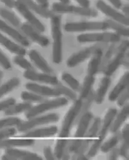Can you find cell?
I'll use <instances>...</instances> for the list:
<instances>
[{"label":"cell","mask_w":129,"mask_h":160,"mask_svg":"<svg viewBox=\"0 0 129 160\" xmlns=\"http://www.w3.org/2000/svg\"><path fill=\"white\" fill-rule=\"evenodd\" d=\"M82 107V100L76 99L64 118L54 151V156L57 159H61L63 156L71 129Z\"/></svg>","instance_id":"cell-1"},{"label":"cell","mask_w":129,"mask_h":160,"mask_svg":"<svg viewBox=\"0 0 129 160\" xmlns=\"http://www.w3.org/2000/svg\"><path fill=\"white\" fill-rule=\"evenodd\" d=\"M51 26L53 39L52 59L54 63L59 64L63 57V33L61 16L55 15L52 16L51 17Z\"/></svg>","instance_id":"cell-2"},{"label":"cell","mask_w":129,"mask_h":160,"mask_svg":"<svg viewBox=\"0 0 129 160\" xmlns=\"http://www.w3.org/2000/svg\"><path fill=\"white\" fill-rule=\"evenodd\" d=\"M117 113V110L115 108H110L107 111L104 117L102 126V127L100 126V130L99 129L97 136L96 137L97 138L91 146L89 150L88 151L87 154L88 158H93L97 155L103 141L104 140L107 135V132L110 129L111 125Z\"/></svg>","instance_id":"cell-3"},{"label":"cell","mask_w":129,"mask_h":160,"mask_svg":"<svg viewBox=\"0 0 129 160\" xmlns=\"http://www.w3.org/2000/svg\"><path fill=\"white\" fill-rule=\"evenodd\" d=\"M93 115L90 112H87L83 115L79 122L77 129L74 137L73 142L69 146V150L72 153H77L81 148L83 139L87 132L90 122L93 119Z\"/></svg>","instance_id":"cell-4"},{"label":"cell","mask_w":129,"mask_h":160,"mask_svg":"<svg viewBox=\"0 0 129 160\" xmlns=\"http://www.w3.org/2000/svg\"><path fill=\"white\" fill-rule=\"evenodd\" d=\"M52 8L54 12L58 13L73 14L88 17H95L98 15L97 11L93 8H85L81 6H77L69 5V3H54Z\"/></svg>","instance_id":"cell-5"},{"label":"cell","mask_w":129,"mask_h":160,"mask_svg":"<svg viewBox=\"0 0 129 160\" xmlns=\"http://www.w3.org/2000/svg\"><path fill=\"white\" fill-rule=\"evenodd\" d=\"M68 100L64 97L57 98L46 102H42L41 103L36 106L31 107L26 112V117L27 119H31L49 110L56 109L65 106L68 104Z\"/></svg>","instance_id":"cell-6"},{"label":"cell","mask_w":129,"mask_h":160,"mask_svg":"<svg viewBox=\"0 0 129 160\" xmlns=\"http://www.w3.org/2000/svg\"><path fill=\"white\" fill-rule=\"evenodd\" d=\"M109 29L106 21H83L70 22L64 26V30L68 32L105 31Z\"/></svg>","instance_id":"cell-7"},{"label":"cell","mask_w":129,"mask_h":160,"mask_svg":"<svg viewBox=\"0 0 129 160\" xmlns=\"http://www.w3.org/2000/svg\"><path fill=\"white\" fill-rule=\"evenodd\" d=\"M121 39V37L113 32H95L80 34L77 37V41L80 43H117Z\"/></svg>","instance_id":"cell-8"},{"label":"cell","mask_w":129,"mask_h":160,"mask_svg":"<svg viewBox=\"0 0 129 160\" xmlns=\"http://www.w3.org/2000/svg\"><path fill=\"white\" fill-rule=\"evenodd\" d=\"M59 116L57 114H47L39 117H35L29 119V120L21 122L18 126L17 129L20 132H26L37 126L43 125L45 124L56 122L58 121Z\"/></svg>","instance_id":"cell-9"},{"label":"cell","mask_w":129,"mask_h":160,"mask_svg":"<svg viewBox=\"0 0 129 160\" xmlns=\"http://www.w3.org/2000/svg\"><path fill=\"white\" fill-rule=\"evenodd\" d=\"M129 48V41L125 40L122 41V44L117 48V53L112 58L111 61L108 62L107 66H106L104 70V74L105 76L110 77L117 70L122 63L124 61L125 54Z\"/></svg>","instance_id":"cell-10"},{"label":"cell","mask_w":129,"mask_h":160,"mask_svg":"<svg viewBox=\"0 0 129 160\" xmlns=\"http://www.w3.org/2000/svg\"><path fill=\"white\" fill-rule=\"evenodd\" d=\"M20 15L24 18L27 23L32 26L41 33L45 31V27L41 21L37 18L32 11L20 1H16L15 8Z\"/></svg>","instance_id":"cell-11"},{"label":"cell","mask_w":129,"mask_h":160,"mask_svg":"<svg viewBox=\"0 0 129 160\" xmlns=\"http://www.w3.org/2000/svg\"><path fill=\"white\" fill-rule=\"evenodd\" d=\"M96 6L100 12L112 18V21L118 22L126 26H129L128 17L122 13V12H119L117 9L107 5L102 0H98L96 4Z\"/></svg>","instance_id":"cell-12"},{"label":"cell","mask_w":129,"mask_h":160,"mask_svg":"<svg viewBox=\"0 0 129 160\" xmlns=\"http://www.w3.org/2000/svg\"><path fill=\"white\" fill-rule=\"evenodd\" d=\"M20 28L24 36L27 37V39L31 40L43 47H46L48 46L49 44L48 38L42 35L40 32L28 23H24L21 24Z\"/></svg>","instance_id":"cell-13"},{"label":"cell","mask_w":129,"mask_h":160,"mask_svg":"<svg viewBox=\"0 0 129 160\" xmlns=\"http://www.w3.org/2000/svg\"><path fill=\"white\" fill-rule=\"evenodd\" d=\"M0 31L10 36L22 46L27 47L30 45L29 40L24 34L18 31L15 27L0 18Z\"/></svg>","instance_id":"cell-14"},{"label":"cell","mask_w":129,"mask_h":160,"mask_svg":"<svg viewBox=\"0 0 129 160\" xmlns=\"http://www.w3.org/2000/svg\"><path fill=\"white\" fill-rule=\"evenodd\" d=\"M26 79L34 82H41L52 85H56L59 83L58 79L56 76L51 74L38 73L35 70H26L23 73Z\"/></svg>","instance_id":"cell-15"},{"label":"cell","mask_w":129,"mask_h":160,"mask_svg":"<svg viewBox=\"0 0 129 160\" xmlns=\"http://www.w3.org/2000/svg\"><path fill=\"white\" fill-rule=\"evenodd\" d=\"M99 46L97 45L87 47L79 51L69 57L67 62V65L69 68H73L83 63L85 60L89 58L93 55L96 49Z\"/></svg>","instance_id":"cell-16"},{"label":"cell","mask_w":129,"mask_h":160,"mask_svg":"<svg viewBox=\"0 0 129 160\" xmlns=\"http://www.w3.org/2000/svg\"><path fill=\"white\" fill-rule=\"evenodd\" d=\"M25 87L28 91L36 93L43 97H58L61 95L56 88L40 85L35 82H28Z\"/></svg>","instance_id":"cell-17"},{"label":"cell","mask_w":129,"mask_h":160,"mask_svg":"<svg viewBox=\"0 0 129 160\" xmlns=\"http://www.w3.org/2000/svg\"><path fill=\"white\" fill-rule=\"evenodd\" d=\"M102 124V121L100 118H96L93 122L92 125L89 130L87 133L85 134V138L83 141L81 148L78 151L77 153H83L85 150L88 148L90 142L93 141V140L97 136V133L99 131V129Z\"/></svg>","instance_id":"cell-18"},{"label":"cell","mask_w":129,"mask_h":160,"mask_svg":"<svg viewBox=\"0 0 129 160\" xmlns=\"http://www.w3.org/2000/svg\"><path fill=\"white\" fill-rule=\"evenodd\" d=\"M28 56L34 66L43 73L51 74L53 72L52 69L47 63L46 60L38 51L32 49L29 51Z\"/></svg>","instance_id":"cell-19"},{"label":"cell","mask_w":129,"mask_h":160,"mask_svg":"<svg viewBox=\"0 0 129 160\" xmlns=\"http://www.w3.org/2000/svg\"><path fill=\"white\" fill-rule=\"evenodd\" d=\"M5 153L11 156L13 160H42L41 156L36 153L17 148H6Z\"/></svg>","instance_id":"cell-20"},{"label":"cell","mask_w":129,"mask_h":160,"mask_svg":"<svg viewBox=\"0 0 129 160\" xmlns=\"http://www.w3.org/2000/svg\"><path fill=\"white\" fill-rule=\"evenodd\" d=\"M0 45L3 47L7 50L16 55L24 56L26 53V50L24 47L18 43H15L12 40L8 38L7 37L0 32Z\"/></svg>","instance_id":"cell-21"},{"label":"cell","mask_w":129,"mask_h":160,"mask_svg":"<svg viewBox=\"0 0 129 160\" xmlns=\"http://www.w3.org/2000/svg\"><path fill=\"white\" fill-rule=\"evenodd\" d=\"M31 138H6L0 142V148H15L17 147L30 146L34 143Z\"/></svg>","instance_id":"cell-22"},{"label":"cell","mask_w":129,"mask_h":160,"mask_svg":"<svg viewBox=\"0 0 129 160\" xmlns=\"http://www.w3.org/2000/svg\"><path fill=\"white\" fill-rule=\"evenodd\" d=\"M129 74L128 72L125 73L120 79L117 84L115 86L112 91L109 95V100L110 102H114L117 100L122 92H124L129 87Z\"/></svg>","instance_id":"cell-23"},{"label":"cell","mask_w":129,"mask_h":160,"mask_svg":"<svg viewBox=\"0 0 129 160\" xmlns=\"http://www.w3.org/2000/svg\"><path fill=\"white\" fill-rule=\"evenodd\" d=\"M102 49L99 47L92 56L88 64V75L94 76L98 72L102 62Z\"/></svg>","instance_id":"cell-24"},{"label":"cell","mask_w":129,"mask_h":160,"mask_svg":"<svg viewBox=\"0 0 129 160\" xmlns=\"http://www.w3.org/2000/svg\"><path fill=\"white\" fill-rule=\"evenodd\" d=\"M57 131L58 128L57 126H49L28 131L24 135V137L31 138H48L56 135Z\"/></svg>","instance_id":"cell-25"},{"label":"cell","mask_w":129,"mask_h":160,"mask_svg":"<svg viewBox=\"0 0 129 160\" xmlns=\"http://www.w3.org/2000/svg\"><path fill=\"white\" fill-rule=\"evenodd\" d=\"M20 1L21 2L24 3V5L29 8V10L34 12L37 15H39L40 16L45 18H49L53 16L54 14L52 11L48 10V8L42 7L41 6L37 3L34 0H18Z\"/></svg>","instance_id":"cell-26"},{"label":"cell","mask_w":129,"mask_h":160,"mask_svg":"<svg viewBox=\"0 0 129 160\" xmlns=\"http://www.w3.org/2000/svg\"><path fill=\"white\" fill-rule=\"evenodd\" d=\"M129 104H125L122 107V110L117 114L114 121L110 127V131L112 133H116L118 130L121 128L122 125L127 120L129 117Z\"/></svg>","instance_id":"cell-27"},{"label":"cell","mask_w":129,"mask_h":160,"mask_svg":"<svg viewBox=\"0 0 129 160\" xmlns=\"http://www.w3.org/2000/svg\"><path fill=\"white\" fill-rule=\"evenodd\" d=\"M111 80L109 77L107 76H105V77L102 78L100 81L99 87L95 92L94 97L95 102L97 104H102L104 101L105 95L107 93V90L109 88Z\"/></svg>","instance_id":"cell-28"},{"label":"cell","mask_w":129,"mask_h":160,"mask_svg":"<svg viewBox=\"0 0 129 160\" xmlns=\"http://www.w3.org/2000/svg\"><path fill=\"white\" fill-rule=\"evenodd\" d=\"M0 17L15 28H20L21 26V21L15 13L6 8L0 7Z\"/></svg>","instance_id":"cell-29"},{"label":"cell","mask_w":129,"mask_h":160,"mask_svg":"<svg viewBox=\"0 0 129 160\" xmlns=\"http://www.w3.org/2000/svg\"><path fill=\"white\" fill-rule=\"evenodd\" d=\"M31 103L24 102L18 104H14L5 110V114L8 116H12L17 114L26 112L32 107Z\"/></svg>","instance_id":"cell-30"},{"label":"cell","mask_w":129,"mask_h":160,"mask_svg":"<svg viewBox=\"0 0 129 160\" xmlns=\"http://www.w3.org/2000/svg\"><path fill=\"white\" fill-rule=\"evenodd\" d=\"M20 84V79L17 77L11 78L0 86V99L12 92Z\"/></svg>","instance_id":"cell-31"},{"label":"cell","mask_w":129,"mask_h":160,"mask_svg":"<svg viewBox=\"0 0 129 160\" xmlns=\"http://www.w3.org/2000/svg\"><path fill=\"white\" fill-rule=\"evenodd\" d=\"M95 82L94 76L88 75L84 80L80 93V99H85L89 96L94 83Z\"/></svg>","instance_id":"cell-32"},{"label":"cell","mask_w":129,"mask_h":160,"mask_svg":"<svg viewBox=\"0 0 129 160\" xmlns=\"http://www.w3.org/2000/svg\"><path fill=\"white\" fill-rule=\"evenodd\" d=\"M105 21L107 22L109 28H111L115 31V33L120 36H129V28L126 26L112 20H107Z\"/></svg>","instance_id":"cell-33"},{"label":"cell","mask_w":129,"mask_h":160,"mask_svg":"<svg viewBox=\"0 0 129 160\" xmlns=\"http://www.w3.org/2000/svg\"><path fill=\"white\" fill-rule=\"evenodd\" d=\"M121 138V134L119 133L115 134L114 136L107 141L105 143L102 144L100 146V150L102 152L107 153L114 148L116 146L119 142L120 139Z\"/></svg>","instance_id":"cell-34"},{"label":"cell","mask_w":129,"mask_h":160,"mask_svg":"<svg viewBox=\"0 0 129 160\" xmlns=\"http://www.w3.org/2000/svg\"><path fill=\"white\" fill-rule=\"evenodd\" d=\"M21 122V119L17 117H8L0 119V130L13 126H17Z\"/></svg>","instance_id":"cell-35"},{"label":"cell","mask_w":129,"mask_h":160,"mask_svg":"<svg viewBox=\"0 0 129 160\" xmlns=\"http://www.w3.org/2000/svg\"><path fill=\"white\" fill-rule=\"evenodd\" d=\"M62 79L71 88L72 90L78 91L80 89V83L71 74L64 73L62 75Z\"/></svg>","instance_id":"cell-36"},{"label":"cell","mask_w":129,"mask_h":160,"mask_svg":"<svg viewBox=\"0 0 129 160\" xmlns=\"http://www.w3.org/2000/svg\"><path fill=\"white\" fill-rule=\"evenodd\" d=\"M21 97L23 101L28 102H39L44 100V97L32 92L24 91L21 93Z\"/></svg>","instance_id":"cell-37"},{"label":"cell","mask_w":129,"mask_h":160,"mask_svg":"<svg viewBox=\"0 0 129 160\" xmlns=\"http://www.w3.org/2000/svg\"><path fill=\"white\" fill-rule=\"evenodd\" d=\"M13 62L17 66H19L20 68L24 70H34V67L32 66V64L27 59L24 58V56L16 55L13 59Z\"/></svg>","instance_id":"cell-38"},{"label":"cell","mask_w":129,"mask_h":160,"mask_svg":"<svg viewBox=\"0 0 129 160\" xmlns=\"http://www.w3.org/2000/svg\"><path fill=\"white\" fill-rule=\"evenodd\" d=\"M56 86V88L60 92L61 95H65L66 97L68 98L69 99L76 100L77 99V95L73 92V90H71L68 88L66 87L65 86L62 85L59 82Z\"/></svg>","instance_id":"cell-39"},{"label":"cell","mask_w":129,"mask_h":160,"mask_svg":"<svg viewBox=\"0 0 129 160\" xmlns=\"http://www.w3.org/2000/svg\"><path fill=\"white\" fill-rule=\"evenodd\" d=\"M16 132V129L13 127L0 130V142L5 139L14 136Z\"/></svg>","instance_id":"cell-40"},{"label":"cell","mask_w":129,"mask_h":160,"mask_svg":"<svg viewBox=\"0 0 129 160\" xmlns=\"http://www.w3.org/2000/svg\"><path fill=\"white\" fill-rule=\"evenodd\" d=\"M0 66L3 69L8 70L12 67L11 63L7 56L0 49Z\"/></svg>","instance_id":"cell-41"},{"label":"cell","mask_w":129,"mask_h":160,"mask_svg":"<svg viewBox=\"0 0 129 160\" xmlns=\"http://www.w3.org/2000/svg\"><path fill=\"white\" fill-rule=\"evenodd\" d=\"M16 103V99L11 98L0 102V112L5 111L9 107Z\"/></svg>","instance_id":"cell-42"},{"label":"cell","mask_w":129,"mask_h":160,"mask_svg":"<svg viewBox=\"0 0 129 160\" xmlns=\"http://www.w3.org/2000/svg\"><path fill=\"white\" fill-rule=\"evenodd\" d=\"M129 87L127 88L124 92H122V94L120 95L117 98V105L120 107H122L126 104V102L129 99Z\"/></svg>","instance_id":"cell-43"},{"label":"cell","mask_w":129,"mask_h":160,"mask_svg":"<svg viewBox=\"0 0 129 160\" xmlns=\"http://www.w3.org/2000/svg\"><path fill=\"white\" fill-rule=\"evenodd\" d=\"M129 143L123 142L120 148L119 149L120 155L127 160L129 159Z\"/></svg>","instance_id":"cell-44"},{"label":"cell","mask_w":129,"mask_h":160,"mask_svg":"<svg viewBox=\"0 0 129 160\" xmlns=\"http://www.w3.org/2000/svg\"><path fill=\"white\" fill-rule=\"evenodd\" d=\"M121 137L122 142L129 143V124H127L122 130Z\"/></svg>","instance_id":"cell-45"},{"label":"cell","mask_w":129,"mask_h":160,"mask_svg":"<svg viewBox=\"0 0 129 160\" xmlns=\"http://www.w3.org/2000/svg\"><path fill=\"white\" fill-rule=\"evenodd\" d=\"M43 154L47 160H54L56 158L55 156L54 155L53 153L52 152L51 148L49 146L44 147L43 149Z\"/></svg>","instance_id":"cell-46"},{"label":"cell","mask_w":129,"mask_h":160,"mask_svg":"<svg viewBox=\"0 0 129 160\" xmlns=\"http://www.w3.org/2000/svg\"><path fill=\"white\" fill-rule=\"evenodd\" d=\"M119 149H117V148H113L112 150L110 151V153L109 156L108 158L109 160H117L118 156H119Z\"/></svg>","instance_id":"cell-47"},{"label":"cell","mask_w":129,"mask_h":160,"mask_svg":"<svg viewBox=\"0 0 129 160\" xmlns=\"http://www.w3.org/2000/svg\"><path fill=\"white\" fill-rule=\"evenodd\" d=\"M1 2L3 3L7 8H15L16 1L15 0H0Z\"/></svg>","instance_id":"cell-48"},{"label":"cell","mask_w":129,"mask_h":160,"mask_svg":"<svg viewBox=\"0 0 129 160\" xmlns=\"http://www.w3.org/2000/svg\"><path fill=\"white\" fill-rule=\"evenodd\" d=\"M109 2L117 9H119L122 8V4L121 0H108Z\"/></svg>","instance_id":"cell-49"},{"label":"cell","mask_w":129,"mask_h":160,"mask_svg":"<svg viewBox=\"0 0 129 160\" xmlns=\"http://www.w3.org/2000/svg\"><path fill=\"white\" fill-rule=\"evenodd\" d=\"M79 5L85 7V8H89L90 6V1L89 0H75Z\"/></svg>","instance_id":"cell-50"},{"label":"cell","mask_w":129,"mask_h":160,"mask_svg":"<svg viewBox=\"0 0 129 160\" xmlns=\"http://www.w3.org/2000/svg\"><path fill=\"white\" fill-rule=\"evenodd\" d=\"M37 3H38L42 7L45 8H48L49 1L48 0H34Z\"/></svg>","instance_id":"cell-51"},{"label":"cell","mask_w":129,"mask_h":160,"mask_svg":"<svg viewBox=\"0 0 129 160\" xmlns=\"http://www.w3.org/2000/svg\"><path fill=\"white\" fill-rule=\"evenodd\" d=\"M122 11L124 12V15H125L127 17H128L129 15V6L128 5H125L124 7L122 8Z\"/></svg>","instance_id":"cell-52"},{"label":"cell","mask_w":129,"mask_h":160,"mask_svg":"<svg viewBox=\"0 0 129 160\" xmlns=\"http://www.w3.org/2000/svg\"><path fill=\"white\" fill-rule=\"evenodd\" d=\"M77 159L78 160H87L88 159V158L84 155L83 153H80L79 156L77 158Z\"/></svg>","instance_id":"cell-53"},{"label":"cell","mask_w":129,"mask_h":160,"mask_svg":"<svg viewBox=\"0 0 129 160\" xmlns=\"http://www.w3.org/2000/svg\"><path fill=\"white\" fill-rule=\"evenodd\" d=\"M3 77V73L0 70V78H2Z\"/></svg>","instance_id":"cell-54"},{"label":"cell","mask_w":129,"mask_h":160,"mask_svg":"<svg viewBox=\"0 0 129 160\" xmlns=\"http://www.w3.org/2000/svg\"><path fill=\"white\" fill-rule=\"evenodd\" d=\"M1 78H0V80H1Z\"/></svg>","instance_id":"cell-55"}]
</instances>
